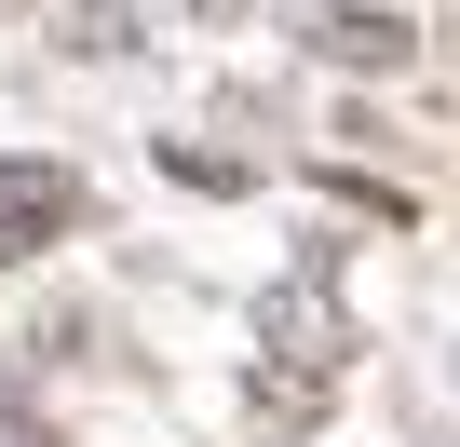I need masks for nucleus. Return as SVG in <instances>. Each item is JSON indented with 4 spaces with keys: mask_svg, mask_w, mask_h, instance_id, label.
Instances as JSON below:
<instances>
[{
    "mask_svg": "<svg viewBox=\"0 0 460 447\" xmlns=\"http://www.w3.org/2000/svg\"><path fill=\"white\" fill-rule=\"evenodd\" d=\"M352 353H366V326L339 312V245H312V258L258 299V380H312V393H339Z\"/></svg>",
    "mask_w": 460,
    "mask_h": 447,
    "instance_id": "nucleus-1",
    "label": "nucleus"
},
{
    "mask_svg": "<svg viewBox=\"0 0 460 447\" xmlns=\"http://www.w3.org/2000/svg\"><path fill=\"white\" fill-rule=\"evenodd\" d=\"M285 28H298V55H325L352 82H406L420 68V28L393 14V0H285Z\"/></svg>",
    "mask_w": 460,
    "mask_h": 447,
    "instance_id": "nucleus-2",
    "label": "nucleus"
},
{
    "mask_svg": "<svg viewBox=\"0 0 460 447\" xmlns=\"http://www.w3.org/2000/svg\"><path fill=\"white\" fill-rule=\"evenodd\" d=\"M149 163H163L176 190H203V203H244V190H258V149H203V136H149Z\"/></svg>",
    "mask_w": 460,
    "mask_h": 447,
    "instance_id": "nucleus-3",
    "label": "nucleus"
},
{
    "mask_svg": "<svg viewBox=\"0 0 460 447\" xmlns=\"http://www.w3.org/2000/svg\"><path fill=\"white\" fill-rule=\"evenodd\" d=\"M55 55L122 68V55H136V0H68V14H55Z\"/></svg>",
    "mask_w": 460,
    "mask_h": 447,
    "instance_id": "nucleus-4",
    "label": "nucleus"
},
{
    "mask_svg": "<svg viewBox=\"0 0 460 447\" xmlns=\"http://www.w3.org/2000/svg\"><path fill=\"white\" fill-rule=\"evenodd\" d=\"M0 190H14V203L41 217V231H82V217H95V190H82L68 163H0Z\"/></svg>",
    "mask_w": 460,
    "mask_h": 447,
    "instance_id": "nucleus-5",
    "label": "nucleus"
},
{
    "mask_svg": "<svg viewBox=\"0 0 460 447\" xmlns=\"http://www.w3.org/2000/svg\"><path fill=\"white\" fill-rule=\"evenodd\" d=\"M41 245H55V231H41V217H28L14 190H0V272H14V258H41Z\"/></svg>",
    "mask_w": 460,
    "mask_h": 447,
    "instance_id": "nucleus-6",
    "label": "nucleus"
},
{
    "mask_svg": "<svg viewBox=\"0 0 460 447\" xmlns=\"http://www.w3.org/2000/svg\"><path fill=\"white\" fill-rule=\"evenodd\" d=\"M190 14H203V28H258V0H190Z\"/></svg>",
    "mask_w": 460,
    "mask_h": 447,
    "instance_id": "nucleus-7",
    "label": "nucleus"
},
{
    "mask_svg": "<svg viewBox=\"0 0 460 447\" xmlns=\"http://www.w3.org/2000/svg\"><path fill=\"white\" fill-rule=\"evenodd\" d=\"M0 14H28V0H0Z\"/></svg>",
    "mask_w": 460,
    "mask_h": 447,
    "instance_id": "nucleus-8",
    "label": "nucleus"
}]
</instances>
